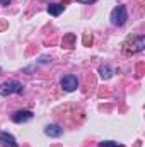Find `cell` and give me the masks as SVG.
Listing matches in <instances>:
<instances>
[{"instance_id":"obj_1","label":"cell","mask_w":145,"mask_h":147,"mask_svg":"<svg viewBox=\"0 0 145 147\" xmlns=\"http://www.w3.org/2000/svg\"><path fill=\"white\" fill-rule=\"evenodd\" d=\"M111 24L113 26H123L126 21H128V12H126V5H116L113 10H111Z\"/></svg>"},{"instance_id":"obj_2","label":"cell","mask_w":145,"mask_h":147,"mask_svg":"<svg viewBox=\"0 0 145 147\" xmlns=\"http://www.w3.org/2000/svg\"><path fill=\"white\" fill-rule=\"evenodd\" d=\"M24 91V86L19 80H7L0 86V96H10V94H19Z\"/></svg>"},{"instance_id":"obj_3","label":"cell","mask_w":145,"mask_h":147,"mask_svg":"<svg viewBox=\"0 0 145 147\" xmlns=\"http://www.w3.org/2000/svg\"><path fill=\"white\" fill-rule=\"evenodd\" d=\"M60 86H62V89H63V91L72 92V91H75V89L79 87V79H77V75H73V74L63 75V77H62V80H60Z\"/></svg>"},{"instance_id":"obj_4","label":"cell","mask_w":145,"mask_h":147,"mask_svg":"<svg viewBox=\"0 0 145 147\" xmlns=\"http://www.w3.org/2000/svg\"><path fill=\"white\" fill-rule=\"evenodd\" d=\"M33 113L28 110H22V111H15L14 115H12V121L14 123H26V121H29V120H33Z\"/></svg>"},{"instance_id":"obj_5","label":"cell","mask_w":145,"mask_h":147,"mask_svg":"<svg viewBox=\"0 0 145 147\" xmlns=\"http://www.w3.org/2000/svg\"><path fill=\"white\" fill-rule=\"evenodd\" d=\"M0 144L3 147H19L14 135H10L9 132H0Z\"/></svg>"},{"instance_id":"obj_6","label":"cell","mask_w":145,"mask_h":147,"mask_svg":"<svg viewBox=\"0 0 145 147\" xmlns=\"http://www.w3.org/2000/svg\"><path fill=\"white\" fill-rule=\"evenodd\" d=\"M44 134H46L48 137H60V135L63 134V128H62L60 125H48V127L44 128Z\"/></svg>"},{"instance_id":"obj_7","label":"cell","mask_w":145,"mask_h":147,"mask_svg":"<svg viewBox=\"0 0 145 147\" xmlns=\"http://www.w3.org/2000/svg\"><path fill=\"white\" fill-rule=\"evenodd\" d=\"M65 10V5L63 3H50L48 5V14H51V16H60L62 12Z\"/></svg>"},{"instance_id":"obj_8","label":"cell","mask_w":145,"mask_h":147,"mask_svg":"<svg viewBox=\"0 0 145 147\" xmlns=\"http://www.w3.org/2000/svg\"><path fill=\"white\" fill-rule=\"evenodd\" d=\"M113 74H114V70H113L109 65H101V67H99V75H101V79H104V80L111 79Z\"/></svg>"},{"instance_id":"obj_9","label":"cell","mask_w":145,"mask_h":147,"mask_svg":"<svg viewBox=\"0 0 145 147\" xmlns=\"http://www.w3.org/2000/svg\"><path fill=\"white\" fill-rule=\"evenodd\" d=\"M99 147H125V146L118 144V142H113V140H104V142H99Z\"/></svg>"},{"instance_id":"obj_10","label":"cell","mask_w":145,"mask_h":147,"mask_svg":"<svg viewBox=\"0 0 145 147\" xmlns=\"http://www.w3.org/2000/svg\"><path fill=\"white\" fill-rule=\"evenodd\" d=\"M79 3H94L96 0H77Z\"/></svg>"},{"instance_id":"obj_11","label":"cell","mask_w":145,"mask_h":147,"mask_svg":"<svg viewBox=\"0 0 145 147\" xmlns=\"http://www.w3.org/2000/svg\"><path fill=\"white\" fill-rule=\"evenodd\" d=\"M0 3L2 5H7V3H10V0H0Z\"/></svg>"}]
</instances>
